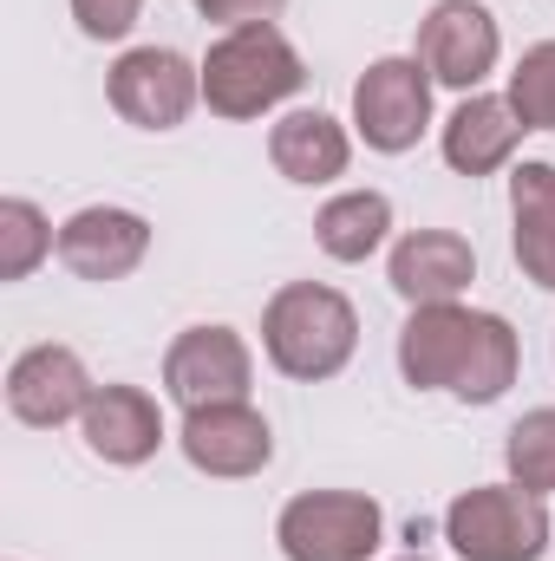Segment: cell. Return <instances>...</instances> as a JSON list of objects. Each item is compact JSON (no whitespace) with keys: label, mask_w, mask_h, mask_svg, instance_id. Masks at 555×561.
Returning <instances> with one entry per match:
<instances>
[{"label":"cell","mask_w":555,"mask_h":561,"mask_svg":"<svg viewBox=\"0 0 555 561\" xmlns=\"http://www.w3.org/2000/svg\"><path fill=\"white\" fill-rule=\"evenodd\" d=\"M353 125L386 157L412 150L431 125V72L418 59H373L353 85Z\"/></svg>","instance_id":"cell-8"},{"label":"cell","mask_w":555,"mask_h":561,"mask_svg":"<svg viewBox=\"0 0 555 561\" xmlns=\"http://www.w3.org/2000/svg\"><path fill=\"white\" fill-rule=\"evenodd\" d=\"M444 542L464 561H543L550 510L523 483H484L444 510Z\"/></svg>","instance_id":"cell-4"},{"label":"cell","mask_w":555,"mask_h":561,"mask_svg":"<svg viewBox=\"0 0 555 561\" xmlns=\"http://www.w3.org/2000/svg\"><path fill=\"white\" fill-rule=\"evenodd\" d=\"M301 85H307V66H301V53L287 46V33L275 20L229 26L203 59V99H209L216 118H262L281 99H294Z\"/></svg>","instance_id":"cell-3"},{"label":"cell","mask_w":555,"mask_h":561,"mask_svg":"<svg viewBox=\"0 0 555 561\" xmlns=\"http://www.w3.org/2000/svg\"><path fill=\"white\" fill-rule=\"evenodd\" d=\"M503 457H510V483H523V490H555V405L543 412H530V419L510 424V444H503Z\"/></svg>","instance_id":"cell-20"},{"label":"cell","mask_w":555,"mask_h":561,"mask_svg":"<svg viewBox=\"0 0 555 561\" xmlns=\"http://www.w3.org/2000/svg\"><path fill=\"white\" fill-rule=\"evenodd\" d=\"M190 7H196L203 20H216V13H223V0H190Z\"/></svg>","instance_id":"cell-23"},{"label":"cell","mask_w":555,"mask_h":561,"mask_svg":"<svg viewBox=\"0 0 555 561\" xmlns=\"http://www.w3.org/2000/svg\"><path fill=\"white\" fill-rule=\"evenodd\" d=\"M144 0H72V20L86 39H125L138 26Z\"/></svg>","instance_id":"cell-22"},{"label":"cell","mask_w":555,"mask_h":561,"mask_svg":"<svg viewBox=\"0 0 555 561\" xmlns=\"http://www.w3.org/2000/svg\"><path fill=\"white\" fill-rule=\"evenodd\" d=\"M183 457L203 470V477H256V470H269V457H275V431L269 419L249 405V399H236V405H203V412H183Z\"/></svg>","instance_id":"cell-10"},{"label":"cell","mask_w":555,"mask_h":561,"mask_svg":"<svg viewBox=\"0 0 555 561\" xmlns=\"http://www.w3.org/2000/svg\"><path fill=\"white\" fill-rule=\"evenodd\" d=\"M53 249H59L53 242V222L26 196H7L0 203V280H26Z\"/></svg>","instance_id":"cell-19"},{"label":"cell","mask_w":555,"mask_h":561,"mask_svg":"<svg viewBox=\"0 0 555 561\" xmlns=\"http://www.w3.org/2000/svg\"><path fill=\"white\" fill-rule=\"evenodd\" d=\"M262 346L287 379H307V386L333 379L360 346V313L347 294H333L320 280H287L262 313Z\"/></svg>","instance_id":"cell-2"},{"label":"cell","mask_w":555,"mask_h":561,"mask_svg":"<svg viewBox=\"0 0 555 561\" xmlns=\"http://www.w3.org/2000/svg\"><path fill=\"white\" fill-rule=\"evenodd\" d=\"M497 20H490V7H477V0H438L424 20H418V66L438 79V85H451V92H471V85H484V72L497 66Z\"/></svg>","instance_id":"cell-9"},{"label":"cell","mask_w":555,"mask_h":561,"mask_svg":"<svg viewBox=\"0 0 555 561\" xmlns=\"http://www.w3.org/2000/svg\"><path fill=\"white\" fill-rule=\"evenodd\" d=\"M510 216H517V268L555 294V163H517L510 176Z\"/></svg>","instance_id":"cell-16"},{"label":"cell","mask_w":555,"mask_h":561,"mask_svg":"<svg viewBox=\"0 0 555 561\" xmlns=\"http://www.w3.org/2000/svg\"><path fill=\"white\" fill-rule=\"evenodd\" d=\"M79 431H86L92 457H105V463H144V457H157V444H163L157 399L138 392V386H99L92 405L79 412Z\"/></svg>","instance_id":"cell-14"},{"label":"cell","mask_w":555,"mask_h":561,"mask_svg":"<svg viewBox=\"0 0 555 561\" xmlns=\"http://www.w3.org/2000/svg\"><path fill=\"white\" fill-rule=\"evenodd\" d=\"M347 157H353V144L327 112H287L269 131V163L287 183H333V176H347Z\"/></svg>","instance_id":"cell-17"},{"label":"cell","mask_w":555,"mask_h":561,"mask_svg":"<svg viewBox=\"0 0 555 561\" xmlns=\"http://www.w3.org/2000/svg\"><path fill=\"white\" fill-rule=\"evenodd\" d=\"M249 346L236 327H190L170 340L163 353V392L183 405V412H203V405H236L249 399Z\"/></svg>","instance_id":"cell-7"},{"label":"cell","mask_w":555,"mask_h":561,"mask_svg":"<svg viewBox=\"0 0 555 561\" xmlns=\"http://www.w3.org/2000/svg\"><path fill=\"white\" fill-rule=\"evenodd\" d=\"M380 503L360 490H307L281 510L275 542L287 561H366L380 549Z\"/></svg>","instance_id":"cell-5"},{"label":"cell","mask_w":555,"mask_h":561,"mask_svg":"<svg viewBox=\"0 0 555 561\" xmlns=\"http://www.w3.org/2000/svg\"><path fill=\"white\" fill-rule=\"evenodd\" d=\"M112 112L138 131H177L203 92V66H190L183 53L170 46H132L118 66H112Z\"/></svg>","instance_id":"cell-6"},{"label":"cell","mask_w":555,"mask_h":561,"mask_svg":"<svg viewBox=\"0 0 555 561\" xmlns=\"http://www.w3.org/2000/svg\"><path fill=\"white\" fill-rule=\"evenodd\" d=\"M523 346L503 313H471L457 300L412 307L399 327V373L418 392H457L464 405H497L517 386Z\"/></svg>","instance_id":"cell-1"},{"label":"cell","mask_w":555,"mask_h":561,"mask_svg":"<svg viewBox=\"0 0 555 561\" xmlns=\"http://www.w3.org/2000/svg\"><path fill=\"white\" fill-rule=\"evenodd\" d=\"M150 255V222L132 209H79L59 229V262L79 280H125Z\"/></svg>","instance_id":"cell-12"},{"label":"cell","mask_w":555,"mask_h":561,"mask_svg":"<svg viewBox=\"0 0 555 561\" xmlns=\"http://www.w3.org/2000/svg\"><path fill=\"white\" fill-rule=\"evenodd\" d=\"M92 392L99 386L86 379V359L72 346H33L7 373V412L20 424H33V431H53V424L79 419L92 405Z\"/></svg>","instance_id":"cell-11"},{"label":"cell","mask_w":555,"mask_h":561,"mask_svg":"<svg viewBox=\"0 0 555 561\" xmlns=\"http://www.w3.org/2000/svg\"><path fill=\"white\" fill-rule=\"evenodd\" d=\"M406 561H424V556H406Z\"/></svg>","instance_id":"cell-24"},{"label":"cell","mask_w":555,"mask_h":561,"mask_svg":"<svg viewBox=\"0 0 555 561\" xmlns=\"http://www.w3.org/2000/svg\"><path fill=\"white\" fill-rule=\"evenodd\" d=\"M523 131H530V125L517 118L510 99L471 92V99L451 112V125H444V163H451L457 176H490V170L510 163V150L523 144Z\"/></svg>","instance_id":"cell-15"},{"label":"cell","mask_w":555,"mask_h":561,"mask_svg":"<svg viewBox=\"0 0 555 561\" xmlns=\"http://www.w3.org/2000/svg\"><path fill=\"white\" fill-rule=\"evenodd\" d=\"M510 105L530 131H555V39L530 46L510 72Z\"/></svg>","instance_id":"cell-21"},{"label":"cell","mask_w":555,"mask_h":561,"mask_svg":"<svg viewBox=\"0 0 555 561\" xmlns=\"http://www.w3.org/2000/svg\"><path fill=\"white\" fill-rule=\"evenodd\" d=\"M386 280H393L399 300H412V307H444V300H457V294L477 280V255H471V242L451 236V229H412V236L393 249Z\"/></svg>","instance_id":"cell-13"},{"label":"cell","mask_w":555,"mask_h":561,"mask_svg":"<svg viewBox=\"0 0 555 561\" xmlns=\"http://www.w3.org/2000/svg\"><path fill=\"white\" fill-rule=\"evenodd\" d=\"M393 229V203L380 190H347L333 196L320 216H314V242L333 255V262H366Z\"/></svg>","instance_id":"cell-18"}]
</instances>
